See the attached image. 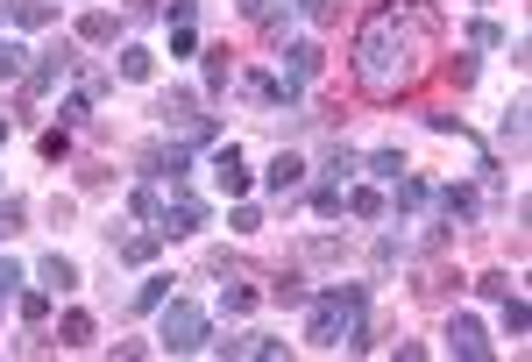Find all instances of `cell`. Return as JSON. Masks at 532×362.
<instances>
[{
  "label": "cell",
  "mask_w": 532,
  "mask_h": 362,
  "mask_svg": "<svg viewBox=\"0 0 532 362\" xmlns=\"http://www.w3.org/2000/svg\"><path fill=\"white\" fill-rule=\"evenodd\" d=\"M235 86V57L227 50H206V93H227Z\"/></svg>",
  "instance_id": "24"
},
{
  "label": "cell",
  "mask_w": 532,
  "mask_h": 362,
  "mask_svg": "<svg viewBox=\"0 0 532 362\" xmlns=\"http://www.w3.org/2000/svg\"><path fill=\"white\" fill-rule=\"evenodd\" d=\"M114 29H121V22H114L107 8H93V15H79V43H114Z\"/></svg>",
  "instance_id": "25"
},
{
  "label": "cell",
  "mask_w": 532,
  "mask_h": 362,
  "mask_svg": "<svg viewBox=\"0 0 532 362\" xmlns=\"http://www.w3.org/2000/svg\"><path fill=\"white\" fill-rule=\"evenodd\" d=\"M284 79H291V86L320 79V43H284Z\"/></svg>",
  "instance_id": "12"
},
{
  "label": "cell",
  "mask_w": 532,
  "mask_h": 362,
  "mask_svg": "<svg viewBox=\"0 0 532 362\" xmlns=\"http://www.w3.org/2000/svg\"><path fill=\"white\" fill-rule=\"evenodd\" d=\"M433 206H440V228H476L483 221V206L469 185H433Z\"/></svg>",
  "instance_id": "6"
},
{
  "label": "cell",
  "mask_w": 532,
  "mask_h": 362,
  "mask_svg": "<svg viewBox=\"0 0 532 362\" xmlns=\"http://www.w3.org/2000/svg\"><path fill=\"white\" fill-rule=\"evenodd\" d=\"M497 135L511 142V150H518V142H525V100H511V107H504V121H497Z\"/></svg>",
  "instance_id": "31"
},
{
  "label": "cell",
  "mask_w": 532,
  "mask_h": 362,
  "mask_svg": "<svg viewBox=\"0 0 532 362\" xmlns=\"http://www.w3.org/2000/svg\"><path fill=\"white\" fill-rule=\"evenodd\" d=\"M29 64H36L29 43H0V86H22V79H29Z\"/></svg>",
  "instance_id": "17"
},
{
  "label": "cell",
  "mask_w": 532,
  "mask_h": 362,
  "mask_svg": "<svg viewBox=\"0 0 532 362\" xmlns=\"http://www.w3.org/2000/svg\"><path fill=\"white\" fill-rule=\"evenodd\" d=\"M157 228H142V235H121V263H149V256H157Z\"/></svg>",
  "instance_id": "26"
},
{
  "label": "cell",
  "mask_w": 532,
  "mask_h": 362,
  "mask_svg": "<svg viewBox=\"0 0 532 362\" xmlns=\"http://www.w3.org/2000/svg\"><path fill=\"white\" fill-rule=\"evenodd\" d=\"M192 107H199V100H192V93H185V86H171V93H164V100H157V114H164V121H178V128H185V121H192Z\"/></svg>",
  "instance_id": "27"
},
{
  "label": "cell",
  "mask_w": 532,
  "mask_h": 362,
  "mask_svg": "<svg viewBox=\"0 0 532 362\" xmlns=\"http://www.w3.org/2000/svg\"><path fill=\"white\" fill-rule=\"evenodd\" d=\"M36 277H43V292H71V284H79V263H71V256H57V249H50V256L36 263Z\"/></svg>",
  "instance_id": "15"
},
{
  "label": "cell",
  "mask_w": 532,
  "mask_h": 362,
  "mask_svg": "<svg viewBox=\"0 0 532 362\" xmlns=\"http://www.w3.org/2000/svg\"><path fill=\"white\" fill-rule=\"evenodd\" d=\"M171 57H199V29H192V22L171 29Z\"/></svg>",
  "instance_id": "35"
},
{
  "label": "cell",
  "mask_w": 532,
  "mask_h": 362,
  "mask_svg": "<svg viewBox=\"0 0 532 362\" xmlns=\"http://www.w3.org/2000/svg\"><path fill=\"white\" fill-rule=\"evenodd\" d=\"M313 213H320V221H334V213H341V185H320V192H313Z\"/></svg>",
  "instance_id": "37"
},
{
  "label": "cell",
  "mask_w": 532,
  "mask_h": 362,
  "mask_svg": "<svg viewBox=\"0 0 532 362\" xmlns=\"http://www.w3.org/2000/svg\"><path fill=\"white\" fill-rule=\"evenodd\" d=\"M355 171H362V157L334 142V150H327V164H320V185H355Z\"/></svg>",
  "instance_id": "19"
},
{
  "label": "cell",
  "mask_w": 532,
  "mask_h": 362,
  "mask_svg": "<svg viewBox=\"0 0 532 362\" xmlns=\"http://www.w3.org/2000/svg\"><path fill=\"white\" fill-rule=\"evenodd\" d=\"M199 228H206V206H199L192 192L164 185V221H157V235H199Z\"/></svg>",
  "instance_id": "5"
},
{
  "label": "cell",
  "mask_w": 532,
  "mask_h": 362,
  "mask_svg": "<svg viewBox=\"0 0 532 362\" xmlns=\"http://www.w3.org/2000/svg\"><path fill=\"white\" fill-rule=\"evenodd\" d=\"M0 150H8V121H0Z\"/></svg>",
  "instance_id": "44"
},
{
  "label": "cell",
  "mask_w": 532,
  "mask_h": 362,
  "mask_svg": "<svg viewBox=\"0 0 532 362\" xmlns=\"http://www.w3.org/2000/svg\"><path fill=\"white\" fill-rule=\"evenodd\" d=\"M128 213H135L142 228H157V221H164V199L149 192V185H135V192H128Z\"/></svg>",
  "instance_id": "23"
},
{
  "label": "cell",
  "mask_w": 532,
  "mask_h": 362,
  "mask_svg": "<svg viewBox=\"0 0 532 362\" xmlns=\"http://www.w3.org/2000/svg\"><path fill=\"white\" fill-rule=\"evenodd\" d=\"M256 306H263L256 284H220V313H227V320H249Z\"/></svg>",
  "instance_id": "16"
},
{
  "label": "cell",
  "mask_w": 532,
  "mask_h": 362,
  "mask_svg": "<svg viewBox=\"0 0 532 362\" xmlns=\"http://www.w3.org/2000/svg\"><path fill=\"white\" fill-rule=\"evenodd\" d=\"M206 348H220V355H263V362H270V355H284V341H277V334H242V341H206Z\"/></svg>",
  "instance_id": "18"
},
{
  "label": "cell",
  "mask_w": 532,
  "mask_h": 362,
  "mask_svg": "<svg viewBox=\"0 0 532 362\" xmlns=\"http://www.w3.org/2000/svg\"><path fill=\"white\" fill-rule=\"evenodd\" d=\"M227 228H235V235H256V228H263V206L235 199V213H227Z\"/></svg>",
  "instance_id": "32"
},
{
  "label": "cell",
  "mask_w": 532,
  "mask_h": 362,
  "mask_svg": "<svg viewBox=\"0 0 532 362\" xmlns=\"http://www.w3.org/2000/svg\"><path fill=\"white\" fill-rule=\"evenodd\" d=\"M362 171H369V178H376V185H391V178H405V171H412V164H405V150H376V157H369V164H362Z\"/></svg>",
  "instance_id": "21"
},
{
  "label": "cell",
  "mask_w": 532,
  "mask_h": 362,
  "mask_svg": "<svg viewBox=\"0 0 532 362\" xmlns=\"http://www.w3.org/2000/svg\"><path fill=\"white\" fill-rule=\"evenodd\" d=\"M206 171H213V185H220L227 199H242V192H249V164H242V150H235V142H220Z\"/></svg>",
  "instance_id": "7"
},
{
  "label": "cell",
  "mask_w": 532,
  "mask_h": 362,
  "mask_svg": "<svg viewBox=\"0 0 532 362\" xmlns=\"http://www.w3.org/2000/svg\"><path fill=\"white\" fill-rule=\"evenodd\" d=\"M391 192H398V199H391L398 213H426V206H433V178H419V171L391 178Z\"/></svg>",
  "instance_id": "11"
},
{
  "label": "cell",
  "mask_w": 532,
  "mask_h": 362,
  "mask_svg": "<svg viewBox=\"0 0 532 362\" xmlns=\"http://www.w3.org/2000/svg\"><path fill=\"white\" fill-rule=\"evenodd\" d=\"M121 15L128 22H149V15H157V0H121Z\"/></svg>",
  "instance_id": "43"
},
{
  "label": "cell",
  "mask_w": 532,
  "mask_h": 362,
  "mask_svg": "<svg viewBox=\"0 0 532 362\" xmlns=\"http://www.w3.org/2000/svg\"><path fill=\"white\" fill-rule=\"evenodd\" d=\"M64 150H71V128H50V135H43V157H50V164H57V157H64Z\"/></svg>",
  "instance_id": "41"
},
{
  "label": "cell",
  "mask_w": 532,
  "mask_h": 362,
  "mask_svg": "<svg viewBox=\"0 0 532 362\" xmlns=\"http://www.w3.org/2000/svg\"><path fill=\"white\" fill-rule=\"evenodd\" d=\"M164 299H171V277H164V270H149V277L135 284V299H128V306H135V313H157Z\"/></svg>",
  "instance_id": "20"
},
{
  "label": "cell",
  "mask_w": 532,
  "mask_h": 362,
  "mask_svg": "<svg viewBox=\"0 0 532 362\" xmlns=\"http://www.w3.org/2000/svg\"><path fill=\"white\" fill-rule=\"evenodd\" d=\"M79 93H86V100H100V93H114V71H100V64H93V71H86V86H79Z\"/></svg>",
  "instance_id": "38"
},
{
  "label": "cell",
  "mask_w": 532,
  "mask_h": 362,
  "mask_svg": "<svg viewBox=\"0 0 532 362\" xmlns=\"http://www.w3.org/2000/svg\"><path fill=\"white\" fill-rule=\"evenodd\" d=\"M433 36H440V15L426 8V0H391V8H376L362 22V36H355V79H362V93H376V100L405 93L426 71V57H433Z\"/></svg>",
  "instance_id": "1"
},
{
  "label": "cell",
  "mask_w": 532,
  "mask_h": 362,
  "mask_svg": "<svg viewBox=\"0 0 532 362\" xmlns=\"http://www.w3.org/2000/svg\"><path fill=\"white\" fill-rule=\"evenodd\" d=\"M270 299H277V306H313L306 277H277V284H270Z\"/></svg>",
  "instance_id": "29"
},
{
  "label": "cell",
  "mask_w": 532,
  "mask_h": 362,
  "mask_svg": "<svg viewBox=\"0 0 532 362\" xmlns=\"http://www.w3.org/2000/svg\"><path fill=\"white\" fill-rule=\"evenodd\" d=\"M22 228V199H0V242H8Z\"/></svg>",
  "instance_id": "39"
},
{
  "label": "cell",
  "mask_w": 532,
  "mask_h": 362,
  "mask_svg": "<svg viewBox=\"0 0 532 362\" xmlns=\"http://www.w3.org/2000/svg\"><path fill=\"white\" fill-rule=\"evenodd\" d=\"M469 43H476V50H504V29H497V22H469Z\"/></svg>",
  "instance_id": "34"
},
{
  "label": "cell",
  "mask_w": 532,
  "mask_h": 362,
  "mask_svg": "<svg viewBox=\"0 0 532 362\" xmlns=\"http://www.w3.org/2000/svg\"><path fill=\"white\" fill-rule=\"evenodd\" d=\"M284 8H298V15H313V22H334V0H284Z\"/></svg>",
  "instance_id": "40"
},
{
  "label": "cell",
  "mask_w": 532,
  "mask_h": 362,
  "mask_svg": "<svg viewBox=\"0 0 532 362\" xmlns=\"http://www.w3.org/2000/svg\"><path fill=\"white\" fill-rule=\"evenodd\" d=\"M447 355H469V362H483V355H490V334H483V320L454 313V320H447Z\"/></svg>",
  "instance_id": "8"
},
{
  "label": "cell",
  "mask_w": 532,
  "mask_h": 362,
  "mask_svg": "<svg viewBox=\"0 0 532 362\" xmlns=\"http://www.w3.org/2000/svg\"><path fill=\"white\" fill-rule=\"evenodd\" d=\"M263 185L284 199V192H298V185H306V157H291V150H277L270 157V171H263Z\"/></svg>",
  "instance_id": "10"
},
{
  "label": "cell",
  "mask_w": 532,
  "mask_h": 362,
  "mask_svg": "<svg viewBox=\"0 0 532 362\" xmlns=\"http://www.w3.org/2000/svg\"><path fill=\"white\" fill-rule=\"evenodd\" d=\"M306 341H320V348H369V284H334V292H320L313 299V327H306Z\"/></svg>",
  "instance_id": "2"
},
{
  "label": "cell",
  "mask_w": 532,
  "mask_h": 362,
  "mask_svg": "<svg viewBox=\"0 0 532 362\" xmlns=\"http://www.w3.org/2000/svg\"><path fill=\"white\" fill-rule=\"evenodd\" d=\"M22 320L43 327V320H50V292H22Z\"/></svg>",
  "instance_id": "36"
},
{
  "label": "cell",
  "mask_w": 532,
  "mask_h": 362,
  "mask_svg": "<svg viewBox=\"0 0 532 362\" xmlns=\"http://www.w3.org/2000/svg\"><path fill=\"white\" fill-rule=\"evenodd\" d=\"M86 121H93V100H86V93L57 100V128H86Z\"/></svg>",
  "instance_id": "28"
},
{
  "label": "cell",
  "mask_w": 532,
  "mask_h": 362,
  "mask_svg": "<svg viewBox=\"0 0 532 362\" xmlns=\"http://www.w3.org/2000/svg\"><path fill=\"white\" fill-rule=\"evenodd\" d=\"M497 306H504V334H525V327H532V306H525V292L497 299Z\"/></svg>",
  "instance_id": "30"
},
{
  "label": "cell",
  "mask_w": 532,
  "mask_h": 362,
  "mask_svg": "<svg viewBox=\"0 0 532 362\" xmlns=\"http://www.w3.org/2000/svg\"><path fill=\"white\" fill-rule=\"evenodd\" d=\"M0 15H8L15 29H50V22H57L50 0H0Z\"/></svg>",
  "instance_id": "14"
},
{
  "label": "cell",
  "mask_w": 532,
  "mask_h": 362,
  "mask_svg": "<svg viewBox=\"0 0 532 362\" xmlns=\"http://www.w3.org/2000/svg\"><path fill=\"white\" fill-rule=\"evenodd\" d=\"M114 71H121L128 86H142V79H157V50H149V43H121V64H114Z\"/></svg>",
  "instance_id": "13"
},
{
  "label": "cell",
  "mask_w": 532,
  "mask_h": 362,
  "mask_svg": "<svg viewBox=\"0 0 532 362\" xmlns=\"http://www.w3.org/2000/svg\"><path fill=\"white\" fill-rule=\"evenodd\" d=\"M71 64H79V50H71V43H50V50H36L29 79H22V100H50V93L71 79Z\"/></svg>",
  "instance_id": "4"
},
{
  "label": "cell",
  "mask_w": 532,
  "mask_h": 362,
  "mask_svg": "<svg viewBox=\"0 0 532 362\" xmlns=\"http://www.w3.org/2000/svg\"><path fill=\"white\" fill-rule=\"evenodd\" d=\"M206 334H213V327H206V313H199L192 299H164V306H157V348H164V355H199Z\"/></svg>",
  "instance_id": "3"
},
{
  "label": "cell",
  "mask_w": 532,
  "mask_h": 362,
  "mask_svg": "<svg viewBox=\"0 0 532 362\" xmlns=\"http://www.w3.org/2000/svg\"><path fill=\"white\" fill-rule=\"evenodd\" d=\"M93 341V313H64L57 320V348H86Z\"/></svg>",
  "instance_id": "22"
},
{
  "label": "cell",
  "mask_w": 532,
  "mask_h": 362,
  "mask_svg": "<svg viewBox=\"0 0 532 362\" xmlns=\"http://www.w3.org/2000/svg\"><path fill=\"white\" fill-rule=\"evenodd\" d=\"M341 213H355V221H384L391 199L376 192V185H341Z\"/></svg>",
  "instance_id": "9"
},
{
  "label": "cell",
  "mask_w": 532,
  "mask_h": 362,
  "mask_svg": "<svg viewBox=\"0 0 532 362\" xmlns=\"http://www.w3.org/2000/svg\"><path fill=\"white\" fill-rule=\"evenodd\" d=\"M164 15H171V29H178V22H192V15H199V0H164Z\"/></svg>",
  "instance_id": "42"
},
{
  "label": "cell",
  "mask_w": 532,
  "mask_h": 362,
  "mask_svg": "<svg viewBox=\"0 0 532 362\" xmlns=\"http://www.w3.org/2000/svg\"><path fill=\"white\" fill-rule=\"evenodd\" d=\"M511 292H518V277H511V270H490V277H483V299H490V306L511 299Z\"/></svg>",
  "instance_id": "33"
}]
</instances>
